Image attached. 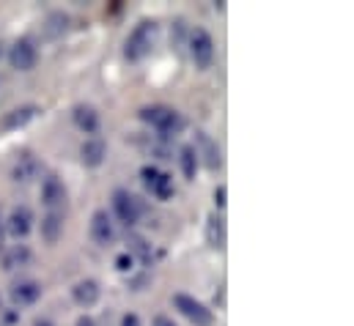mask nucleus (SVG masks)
<instances>
[{
	"label": "nucleus",
	"instance_id": "f257e3e1",
	"mask_svg": "<svg viewBox=\"0 0 354 326\" xmlns=\"http://www.w3.org/2000/svg\"><path fill=\"white\" fill-rule=\"evenodd\" d=\"M140 121H146V124H151L165 140L168 137H176L184 132V126H187V121L181 118V113L176 110H171V107H162V104H154V107H143L140 110Z\"/></svg>",
	"mask_w": 354,
	"mask_h": 326
},
{
	"label": "nucleus",
	"instance_id": "f03ea898",
	"mask_svg": "<svg viewBox=\"0 0 354 326\" xmlns=\"http://www.w3.org/2000/svg\"><path fill=\"white\" fill-rule=\"evenodd\" d=\"M157 39H160V25H157L154 19H143V22L132 30V36L127 39L124 55H127L129 61H143V58L154 50Z\"/></svg>",
	"mask_w": 354,
	"mask_h": 326
},
{
	"label": "nucleus",
	"instance_id": "7ed1b4c3",
	"mask_svg": "<svg viewBox=\"0 0 354 326\" xmlns=\"http://www.w3.org/2000/svg\"><path fill=\"white\" fill-rule=\"evenodd\" d=\"M189 58L195 64V69L206 72L214 64V41L203 28H195L189 33Z\"/></svg>",
	"mask_w": 354,
	"mask_h": 326
},
{
	"label": "nucleus",
	"instance_id": "20e7f679",
	"mask_svg": "<svg viewBox=\"0 0 354 326\" xmlns=\"http://www.w3.org/2000/svg\"><path fill=\"white\" fill-rule=\"evenodd\" d=\"M140 175H143V184L151 189V195L157 200H168L174 198V178L168 173H160L154 164H143L140 167Z\"/></svg>",
	"mask_w": 354,
	"mask_h": 326
},
{
	"label": "nucleus",
	"instance_id": "39448f33",
	"mask_svg": "<svg viewBox=\"0 0 354 326\" xmlns=\"http://www.w3.org/2000/svg\"><path fill=\"white\" fill-rule=\"evenodd\" d=\"M174 305H176V310L189 321V324L195 326H212V310H206L198 299H192V296H187V294H176L174 296Z\"/></svg>",
	"mask_w": 354,
	"mask_h": 326
},
{
	"label": "nucleus",
	"instance_id": "423d86ee",
	"mask_svg": "<svg viewBox=\"0 0 354 326\" xmlns=\"http://www.w3.org/2000/svg\"><path fill=\"white\" fill-rule=\"evenodd\" d=\"M36 61H39V52H36V47H33L30 39L14 41V47L8 50V64L17 72H33L36 69Z\"/></svg>",
	"mask_w": 354,
	"mask_h": 326
},
{
	"label": "nucleus",
	"instance_id": "0eeeda50",
	"mask_svg": "<svg viewBox=\"0 0 354 326\" xmlns=\"http://www.w3.org/2000/svg\"><path fill=\"white\" fill-rule=\"evenodd\" d=\"M41 203L47 206V211L61 214V209L66 206V186L58 175H47L41 181Z\"/></svg>",
	"mask_w": 354,
	"mask_h": 326
},
{
	"label": "nucleus",
	"instance_id": "6e6552de",
	"mask_svg": "<svg viewBox=\"0 0 354 326\" xmlns=\"http://www.w3.org/2000/svg\"><path fill=\"white\" fill-rule=\"evenodd\" d=\"M113 209H115L118 220L127 222V225H135L140 220V200L135 195H129L127 189H115L113 192Z\"/></svg>",
	"mask_w": 354,
	"mask_h": 326
},
{
	"label": "nucleus",
	"instance_id": "1a4fd4ad",
	"mask_svg": "<svg viewBox=\"0 0 354 326\" xmlns=\"http://www.w3.org/2000/svg\"><path fill=\"white\" fill-rule=\"evenodd\" d=\"M33 222L36 220H33V211L28 206H14L11 214H8V220H6V231L11 236H17V239H25L33 231Z\"/></svg>",
	"mask_w": 354,
	"mask_h": 326
},
{
	"label": "nucleus",
	"instance_id": "9d476101",
	"mask_svg": "<svg viewBox=\"0 0 354 326\" xmlns=\"http://www.w3.org/2000/svg\"><path fill=\"white\" fill-rule=\"evenodd\" d=\"M91 239L99 247H110L115 242V228H113L107 211H102V209L93 211V217H91Z\"/></svg>",
	"mask_w": 354,
	"mask_h": 326
},
{
	"label": "nucleus",
	"instance_id": "9b49d317",
	"mask_svg": "<svg viewBox=\"0 0 354 326\" xmlns=\"http://www.w3.org/2000/svg\"><path fill=\"white\" fill-rule=\"evenodd\" d=\"M11 302L19 305V307H28V305H36L41 299V285L36 280H19L11 285Z\"/></svg>",
	"mask_w": 354,
	"mask_h": 326
},
{
	"label": "nucleus",
	"instance_id": "f8f14e48",
	"mask_svg": "<svg viewBox=\"0 0 354 326\" xmlns=\"http://www.w3.org/2000/svg\"><path fill=\"white\" fill-rule=\"evenodd\" d=\"M39 160L30 154V151H22L19 157H17V162L11 167V178L17 181V184H30L36 175H39Z\"/></svg>",
	"mask_w": 354,
	"mask_h": 326
},
{
	"label": "nucleus",
	"instance_id": "ddd939ff",
	"mask_svg": "<svg viewBox=\"0 0 354 326\" xmlns=\"http://www.w3.org/2000/svg\"><path fill=\"white\" fill-rule=\"evenodd\" d=\"M195 140H198L195 154H198V157H203V164H206L209 170H217V167L223 164V157H220L217 143H214V140H212L206 132H198V135H195Z\"/></svg>",
	"mask_w": 354,
	"mask_h": 326
},
{
	"label": "nucleus",
	"instance_id": "4468645a",
	"mask_svg": "<svg viewBox=\"0 0 354 326\" xmlns=\"http://www.w3.org/2000/svg\"><path fill=\"white\" fill-rule=\"evenodd\" d=\"M104 157H107V146L99 137H91V140H86L80 146V162L86 164V167H99V164L104 162Z\"/></svg>",
	"mask_w": 354,
	"mask_h": 326
},
{
	"label": "nucleus",
	"instance_id": "2eb2a0df",
	"mask_svg": "<svg viewBox=\"0 0 354 326\" xmlns=\"http://www.w3.org/2000/svg\"><path fill=\"white\" fill-rule=\"evenodd\" d=\"M72 296H75V302H77L80 307H93V305L99 302V296H102V288H99L96 280H80V282L72 288Z\"/></svg>",
	"mask_w": 354,
	"mask_h": 326
},
{
	"label": "nucleus",
	"instance_id": "dca6fc26",
	"mask_svg": "<svg viewBox=\"0 0 354 326\" xmlns=\"http://www.w3.org/2000/svg\"><path fill=\"white\" fill-rule=\"evenodd\" d=\"M61 236H64V214L47 211L44 220H41V239L53 247V245H58Z\"/></svg>",
	"mask_w": 354,
	"mask_h": 326
},
{
	"label": "nucleus",
	"instance_id": "f3484780",
	"mask_svg": "<svg viewBox=\"0 0 354 326\" xmlns=\"http://www.w3.org/2000/svg\"><path fill=\"white\" fill-rule=\"evenodd\" d=\"M206 245L214 247V249L225 247V220L220 214H212L206 220Z\"/></svg>",
	"mask_w": 354,
	"mask_h": 326
},
{
	"label": "nucleus",
	"instance_id": "a211bd4d",
	"mask_svg": "<svg viewBox=\"0 0 354 326\" xmlns=\"http://www.w3.org/2000/svg\"><path fill=\"white\" fill-rule=\"evenodd\" d=\"M72 115H75L77 129H83L86 135H93V132L99 129V113H96L91 104H77Z\"/></svg>",
	"mask_w": 354,
	"mask_h": 326
},
{
	"label": "nucleus",
	"instance_id": "6ab92c4d",
	"mask_svg": "<svg viewBox=\"0 0 354 326\" xmlns=\"http://www.w3.org/2000/svg\"><path fill=\"white\" fill-rule=\"evenodd\" d=\"M28 263H30V249L25 245H17L3 252V269H6V271L22 269V266H28Z\"/></svg>",
	"mask_w": 354,
	"mask_h": 326
},
{
	"label": "nucleus",
	"instance_id": "aec40b11",
	"mask_svg": "<svg viewBox=\"0 0 354 326\" xmlns=\"http://www.w3.org/2000/svg\"><path fill=\"white\" fill-rule=\"evenodd\" d=\"M36 115H39V107H36V104L17 107V110H11V113L3 118V126H6V129H19V126H25L28 121H33Z\"/></svg>",
	"mask_w": 354,
	"mask_h": 326
},
{
	"label": "nucleus",
	"instance_id": "412c9836",
	"mask_svg": "<svg viewBox=\"0 0 354 326\" xmlns=\"http://www.w3.org/2000/svg\"><path fill=\"white\" fill-rule=\"evenodd\" d=\"M44 36L47 39H61L66 30H69V17L64 14V11H53L47 19H44Z\"/></svg>",
	"mask_w": 354,
	"mask_h": 326
},
{
	"label": "nucleus",
	"instance_id": "4be33fe9",
	"mask_svg": "<svg viewBox=\"0 0 354 326\" xmlns=\"http://www.w3.org/2000/svg\"><path fill=\"white\" fill-rule=\"evenodd\" d=\"M127 245H129V255H132V260L138 258L140 263H151L154 252H151V245H149L146 239H140L138 233H129V236H127Z\"/></svg>",
	"mask_w": 354,
	"mask_h": 326
},
{
	"label": "nucleus",
	"instance_id": "5701e85b",
	"mask_svg": "<svg viewBox=\"0 0 354 326\" xmlns=\"http://www.w3.org/2000/svg\"><path fill=\"white\" fill-rule=\"evenodd\" d=\"M181 170H184V178L192 181L195 173H198V154H195V146H184L181 148Z\"/></svg>",
	"mask_w": 354,
	"mask_h": 326
},
{
	"label": "nucleus",
	"instance_id": "b1692460",
	"mask_svg": "<svg viewBox=\"0 0 354 326\" xmlns=\"http://www.w3.org/2000/svg\"><path fill=\"white\" fill-rule=\"evenodd\" d=\"M132 266H135V260H132L129 252H121V255L115 258V269H118V271H132Z\"/></svg>",
	"mask_w": 354,
	"mask_h": 326
},
{
	"label": "nucleus",
	"instance_id": "393cba45",
	"mask_svg": "<svg viewBox=\"0 0 354 326\" xmlns=\"http://www.w3.org/2000/svg\"><path fill=\"white\" fill-rule=\"evenodd\" d=\"M225 198H228V189H225V186H217V189H214V203H217L220 209H225V203H228Z\"/></svg>",
	"mask_w": 354,
	"mask_h": 326
},
{
	"label": "nucleus",
	"instance_id": "a878e982",
	"mask_svg": "<svg viewBox=\"0 0 354 326\" xmlns=\"http://www.w3.org/2000/svg\"><path fill=\"white\" fill-rule=\"evenodd\" d=\"M121 326H140V318H138L135 313H127V316L121 318Z\"/></svg>",
	"mask_w": 354,
	"mask_h": 326
},
{
	"label": "nucleus",
	"instance_id": "bb28decb",
	"mask_svg": "<svg viewBox=\"0 0 354 326\" xmlns=\"http://www.w3.org/2000/svg\"><path fill=\"white\" fill-rule=\"evenodd\" d=\"M154 326H176V324H174L171 318H165V316H157V318H154Z\"/></svg>",
	"mask_w": 354,
	"mask_h": 326
},
{
	"label": "nucleus",
	"instance_id": "cd10ccee",
	"mask_svg": "<svg viewBox=\"0 0 354 326\" xmlns=\"http://www.w3.org/2000/svg\"><path fill=\"white\" fill-rule=\"evenodd\" d=\"M75 326H96V324H93V318H88V316H80Z\"/></svg>",
	"mask_w": 354,
	"mask_h": 326
},
{
	"label": "nucleus",
	"instance_id": "c85d7f7f",
	"mask_svg": "<svg viewBox=\"0 0 354 326\" xmlns=\"http://www.w3.org/2000/svg\"><path fill=\"white\" fill-rule=\"evenodd\" d=\"M33 326H53V324H50V321H44V318H36V321H33Z\"/></svg>",
	"mask_w": 354,
	"mask_h": 326
},
{
	"label": "nucleus",
	"instance_id": "c756f323",
	"mask_svg": "<svg viewBox=\"0 0 354 326\" xmlns=\"http://www.w3.org/2000/svg\"><path fill=\"white\" fill-rule=\"evenodd\" d=\"M0 249H3V220H0Z\"/></svg>",
	"mask_w": 354,
	"mask_h": 326
},
{
	"label": "nucleus",
	"instance_id": "7c9ffc66",
	"mask_svg": "<svg viewBox=\"0 0 354 326\" xmlns=\"http://www.w3.org/2000/svg\"><path fill=\"white\" fill-rule=\"evenodd\" d=\"M0 55H3V47H0Z\"/></svg>",
	"mask_w": 354,
	"mask_h": 326
}]
</instances>
